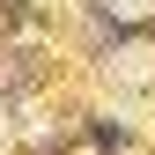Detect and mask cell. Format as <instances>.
<instances>
[{"instance_id":"cell-1","label":"cell","mask_w":155,"mask_h":155,"mask_svg":"<svg viewBox=\"0 0 155 155\" xmlns=\"http://www.w3.org/2000/svg\"><path fill=\"white\" fill-rule=\"evenodd\" d=\"M104 8H111V15H118V22H126V8H133V15H148V8H155V0H104Z\"/></svg>"}]
</instances>
